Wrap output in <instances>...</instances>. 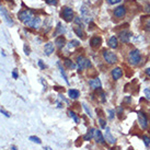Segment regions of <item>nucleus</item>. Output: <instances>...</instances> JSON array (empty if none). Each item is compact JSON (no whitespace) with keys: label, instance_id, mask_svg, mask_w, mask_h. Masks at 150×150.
<instances>
[{"label":"nucleus","instance_id":"4be33fe9","mask_svg":"<svg viewBox=\"0 0 150 150\" xmlns=\"http://www.w3.org/2000/svg\"><path fill=\"white\" fill-rule=\"evenodd\" d=\"M58 67H59V70H60V75L63 76V78H64V80L66 81V83H67V85H69V80H68V78H67V76H66V74H65V71H64V69L61 68L60 63H58Z\"/></svg>","mask_w":150,"mask_h":150},{"label":"nucleus","instance_id":"6ab92c4d","mask_svg":"<svg viewBox=\"0 0 150 150\" xmlns=\"http://www.w3.org/2000/svg\"><path fill=\"white\" fill-rule=\"evenodd\" d=\"M68 95H69V98L70 99H77L80 95V93H79V91H78V90L70 89L69 91H68Z\"/></svg>","mask_w":150,"mask_h":150},{"label":"nucleus","instance_id":"20e7f679","mask_svg":"<svg viewBox=\"0 0 150 150\" xmlns=\"http://www.w3.org/2000/svg\"><path fill=\"white\" fill-rule=\"evenodd\" d=\"M103 57L105 61L110 64V65H113L115 63H117V56L114 54V53L110 52V51H104L103 52Z\"/></svg>","mask_w":150,"mask_h":150},{"label":"nucleus","instance_id":"bb28decb","mask_svg":"<svg viewBox=\"0 0 150 150\" xmlns=\"http://www.w3.org/2000/svg\"><path fill=\"white\" fill-rule=\"evenodd\" d=\"M28 139H30L31 141H33V142H36V144H41V142H42V140L36 136H31Z\"/></svg>","mask_w":150,"mask_h":150},{"label":"nucleus","instance_id":"9b49d317","mask_svg":"<svg viewBox=\"0 0 150 150\" xmlns=\"http://www.w3.org/2000/svg\"><path fill=\"white\" fill-rule=\"evenodd\" d=\"M125 13H126V9H125L124 6H121V7H118L114 10V15L116 18H123L125 15Z\"/></svg>","mask_w":150,"mask_h":150},{"label":"nucleus","instance_id":"f257e3e1","mask_svg":"<svg viewBox=\"0 0 150 150\" xmlns=\"http://www.w3.org/2000/svg\"><path fill=\"white\" fill-rule=\"evenodd\" d=\"M18 18H19L20 21H22L25 25H28V22L31 21V20L34 18V14L31 10H22V11H20L19 13H18Z\"/></svg>","mask_w":150,"mask_h":150},{"label":"nucleus","instance_id":"b1692460","mask_svg":"<svg viewBox=\"0 0 150 150\" xmlns=\"http://www.w3.org/2000/svg\"><path fill=\"white\" fill-rule=\"evenodd\" d=\"M68 114H69V116H70V117L72 118L74 121H75V123H77V124H78V123L80 122V121H79V117L77 116V114H76L75 112H72V111H69V112H68Z\"/></svg>","mask_w":150,"mask_h":150},{"label":"nucleus","instance_id":"1a4fd4ad","mask_svg":"<svg viewBox=\"0 0 150 150\" xmlns=\"http://www.w3.org/2000/svg\"><path fill=\"white\" fill-rule=\"evenodd\" d=\"M101 44H102V38H100V36H93V38L90 40V45H91V47H93V48L100 47Z\"/></svg>","mask_w":150,"mask_h":150},{"label":"nucleus","instance_id":"473e14b6","mask_svg":"<svg viewBox=\"0 0 150 150\" xmlns=\"http://www.w3.org/2000/svg\"><path fill=\"white\" fill-rule=\"evenodd\" d=\"M99 122H100V125H101L102 128H106V124H105V121H104V119L100 118V119H99Z\"/></svg>","mask_w":150,"mask_h":150},{"label":"nucleus","instance_id":"5701e85b","mask_svg":"<svg viewBox=\"0 0 150 150\" xmlns=\"http://www.w3.org/2000/svg\"><path fill=\"white\" fill-rule=\"evenodd\" d=\"M64 33H65V28L61 26V23H58L57 24V30H56V32H55V34H60V35H63Z\"/></svg>","mask_w":150,"mask_h":150},{"label":"nucleus","instance_id":"c9c22d12","mask_svg":"<svg viewBox=\"0 0 150 150\" xmlns=\"http://www.w3.org/2000/svg\"><path fill=\"white\" fill-rule=\"evenodd\" d=\"M122 0H108V2L110 5H115V3H118V2H121Z\"/></svg>","mask_w":150,"mask_h":150},{"label":"nucleus","instance_id":"e433bc0d","mask_svg":"<svg viewBox=\"0 0 150 150\" xmlns=\"http://www.w3.org/2000/svg\"><path fill=\"white\" fill-rule=\"evenodd\" d=\"M75 22L77 24H79L80 26H82V22H81V19H80L79 17H77V18H76V19H75Z\"/></svg>","mask_w":150,"mask_h":150},{"label":"nucleus","instance_id":"4468645a","mask_svg":"<svg viewBox=\"0 0 150 150\" xmlns=\"http://www.w3.org/2000/svg\"><path fill=\"white\" fill-rule=\"evenodd\" d=\"M123 76V70L119 67H116L112 70V77L114 80H118Z\"/></svg>","mask_w":150,"mask_h":150},{"label":"nucleus","instance_id":"2eb2a0df","mask_svg":"<svg viewBox=\"0 0 150 150\" xmlns=\"http://www.w3.org/2000/svg\"><path fill=\"white\" fill-rule=\"evenodd\" d=\"M105 139L108 140V144H111V145H113V144H115V138L112 136V134H111V131H110V128L108 127H106V131H105Z\"/></svg>","mask_w":150,"mask_h":150},{"label":"nucleus","instance_id":"f3484780","mask_svg":"<svg viewBox=\"0 0 150 150\" xmlns=\"http://www.w3.org/2000/svg\"><path fill=\"white\" fill-rule=\"evenodd\" d=\"M55 44L57 45L58 48H63V47L66 45V38L61 35V36H58L56 38V41H55Z\"/></svg>","mask_w":150,"mask_h":150},{"label":"nucleus","instance_id":"37998d69","mask_svg":"<svg viewBox=\"0 0 150 150\" xmlns=\"http://www.w3.org/2000/svg\"><path fill=\"white\" fill-rule=\"evenodd\" d=\"M11 150H18V149H17L15 146H11Z\"/></svg>","mask_w":150,"mask_h":150},{"label":"nucleus","instance_id":"7ed1b4c3","mask_svg":"<svg viewBox=\"0 0 150 150\" xmlns=\"http://www.w3.org/2000/svg\"><path fill=\"white\" fill-rule=\"evenodd\" d=\"M77 66H78V69H79V70H83L85 68H89L90 66H91V63H90L89 59H87L85 57L79 56L77 58Z\"/></svg>","mask_w":150,"mask_h":150},{"label":"nucleus","instance_id":"c85d7f7f","mask_svg":"<svg viewBox=\"0 0 150 150\" xmlns=\"http://www.w3.org/2000/svg\"><path fill=\"white\" fill-rule=\"evenodd\" d=\"M82 105H83V108H85V112L88 113V115H89L90 117H92V114H91V111H90V108H88V106H87V105H85V103L82 104Z\"/></svg>","mask_w":150,"mask_h":150},{"label":"nucleus","instance_id":"c03bdc74","mask_svg":"<svg viewBox=\"0 0 150 150\" xmlns=\"http://www.w3.org/2000/svg\"><path fill=\"white\" fill-rule=\"evenodd\" d=\"M6 1H11V0H6Z\"/></svg>","mask_w":150,"mask_h":150},{"label":"nucleus","instance_id":"79ce46f5","mask_svg":"<svg viewBox=\"0 0 150 150\" xmlns=\"http://www.w3.org/2000/svg\"><path fill=\"white\" fill-rule=\"evenodd\" d=\"M125 102H127V103H128V102H131V98H129V97H127V98L125 99Z\"/></svg>","mask_w":150,"mask_h":150},{"label":"nucleus","instance_id":"0eeeda50","mask_svg":"<svg viewBox=\"0 0 150 150\" xmlns=\"http://www.w3.org/2000/svg\"><path fill=\"white\" fill-rule=\"evenodd\" d=\"M138 121H139V124L142 129H146L147 126H148V118L146 116L145 113L142 112H138Z\"/></svg>","mask_w":150,"mask_h":150},{"label":"nucleus","instance_id":"f8f14e48","mask_svg":"<svg viewBox=\"0 0 150 150\" xmlns=\"http://www.w3.org/2000/svg\"><path fill=\"white\" fill-rule=\"evenodd\" d=\"M131 34L128 31H122L119 33V38L123 43H128L129 42V38H131Z\"/></svg>","mask_w":150,"mask_h":150},{"label":"nucleus","instance_id":"7c9ffc66","mask_svg":"<svg viewBox=\"0 0 150 150\" xmlns=\"http://www.w3.org/2000/svg\"><path fill=\"white\" fill-rule=\"evenodd\" d=\"M142 138H144V141H145L146 146L148 147V146L150 145V138H149V137H148V136H144V137H142Z\"/></svg>","mask_w":150,"mask_h":150},{"label":"nucleus","instance_id":"412c9836","mask_svg":"<svg viewBox=\"0 0 150 150\" xmlns=\"http://www.w3.org/2000/svg\"><path fill=\"white\" fill-rule=\"evenodd\" d=\"M142 25H144L145 30L150 32V18H145V19L142 20Z\"/></svg>","mask_w":150,"mask_h":150},{"label":"nucleus","instance_id":"f03ea898","mask_svg":"<svg viewBox=\"0 0 150 150\" xmlns=\"http://www.w3.org/2000/svg\"><path fill=\"white\" fill-rule=\"evenodd\" d=\"M141 60V55L139 51H137V49H134V51H131L129 53V55H128V61H129V64L133 66H137Z\"/></svg>","mask_w":150,"mask_h":150},{"label":"nucleus","instance_id":"72a5a7b5","mask_svg":"<svg viewBox=\"0 0 150 150\" xmlns=\"http://www.w3.org/2000/svg\"><path fill=\"white\" fill-rule=\"evenodd\" d=\"M144 93H145L146 98L148 99V100H150V90L149 89H145V90H144Z\"/></svg>","mask_w":150,"mask_h":150},{"label":"nucleus","instance_id":"58836bf2","mask_svg":"<svg viewBox=\"0 0 150 150\" xmlns=\"http://www.w3.org/2000/svg\"><path fill=\"white\" fill-rule=\"evenodd\" d=\"M24 52H25V54H26V55H28V54H30V48H28V47H26V45H24Z\"/></svg>","mask_w":150,"mask_h":150},{"label":"nucleus","instance_id":"ddd939ff","mask_svg":"<svg viewBox=\"0 0 150 150\" xmlns=\"http://www.w3.org/2000/svg\"><path fill=\"white\" fill-rule=\"evenodd\" d=\"M54 49H55V47L53 45V43H47V44H45V47H44V54L46 56H49L54 53Z\"/></svg>","mask_w":150,"mask_h":150},{"label":"nucleus","instance_id":"a19ab883","mask_svg":"<svg viewBox=\"0 0 150 150\" xmlns=\"http://www.w3.org/2000/svg\"><path fill=\"white\" fill-rule=\"evenodd\" d=\"M146 75L150 78V68H147V69H146Z\"/></svg>","mask_w":150,"mask_h":150},{"label":"nucleus","instance_id":"a211bd4d","mask_svg":"<svg viewBox=\"0 0 150 150\" xmlns=\"http://www.w3.org/2000/svg\"><path fill=\"white\" fill-rule=\"evenodd\" d=\"M108 46L111 47V48H116L118 46L117 38H115V36H112V38L108 40Z\"/></svg>","mask_w":150,"mask_h":150},{"label":"nucleus","instance_id":"423d86ee","mask_svg":"<svg viewBox=\"0 0 150 150\" xmlns=\"http://www.w3.org/2000/svg\"><path fill=\"white\" fill-rule=\"evenodd\" d=\"M61 17L67 21V22H70L71 20L74 19V11L69 7H65L63 11H61Z\"/></svg>","mask_w":150,"mask_h":150},{"label":"nucleus","instance_id":"c756f323","mask_svg":"<svg viewBox=\"0 0 150 150\" xmlns=\"http://www.w3.org/2000/svg\"><path fill=\"white\" fill-rule=\"evenodd\" d=\"M0 113H1V114H3L6 117H10V113L7 112V111L3 110V108H0Z\"/></svg>","mask_w":150,"mask_h":150},{"label":"nucleus","instance_id":"4c0bfd02","mask_svg":"<svg viewBox=\"0 0 150 150\" xmlns=\"http://www.w3.org/2000/svg\"><path fill=\"white\" fill-rule=\"evenodd\" d=\"M38 66L41 67V69H45V65L43 64V61H42V60H38Z\"/></svg>","mask_w":150,"mask_h":150},{"label":"nucleus","instance_id":"9d476101","mask_svg":"<svg viewBox=\"0 0 150 150\" xmlns=\"http://www.w3.org/2000/svg\"><path fill=\"white\" fill-rule=\"evenodd\" d=\"M89 85H90V87H91L92 89H94V90L101 89V87H102L101 80L99 79V78H95V79L90 80V81H89Z\"/></svg>","mask_w":150,"mask_h":150},{"label":"nucleus","instance_id":"a878e982","mask_svg":"<svg viewBox=\"0 0 150 150\" xmlns=\"http://www.w3.org/2000/svg\"><path fill=\"white\" fill-rule=\"evenodd\" d=\"M79 28H80V26H79ZM75 28V32H76V34H77V35L79 36V38H82L85 34H83V32H82V30H81V28Z\"/></svg>","mask_w":150,"mask_h":150},{"label":"nucleus","instance_id":"2f4dec72","mask_svg":"<svg viewBox=\"0 0 150 150\" xmlns=\"http://www.w3.org/2000/svg\"><path fill=\"white\" fill-rule=\"evenodd\" d=\"M45 2L51 6H55L57 3V0H45Z\"/></svg>","mask_w":150,"mask_h":150},{"label":"nucleus","instance_id":"aec40b11","mask_svg":"<svg viewBox=\"0 0 150 150\" xmlns=\"http://www.w3.org/2000/svg\"><path fill=\"white\" fill-rule=\"evenodd\" d=\"M94 133H95V131H94L93 128H90V131L85 134V136H83V139H85V140H90V139L93 137Z\"/></svg>","mask_w":150,"mask_h":150},{"label":"nucleus","instance_id":"39448f33","mask_svg":"<svg viewBox=\"0 0 150 150\" xmlns=\"http://www.w3.org/2000/svg\"><path fill=\"white\" fill-rule=\"evenodd\" d=\"M0 13H1V15H2V18H3L6 23L8 24V25H10V26H12V25H13L14 24L13 20L11 19V17H10L8 10L6 9V8H3L2 6H0Z\"/></svg>","mask_w":150,"mask_h":150},{"label":"nucleus","instance_id":"393cba45","mask_svg":"<svg viewBox=\"0 0 150 150\" xmlns=\"http://www.w3.org/2000/svg\"><path fill=\"white\" fill-rule=\"evenodd\" d=\"M65 66L67 67V68H70V69H71V68H72V69L76 68V65L70 60V59H66V60H65Z\"/></svg>","mask_w":150,"mask_h":150},{"label":"nucleus","instance_id":"cd10ccee","mask_svg":"<svg viewBox=\"0 0 150 150\" xmlns=\"http://www.w3.org/2000/svg\"><path fill=\"white\" fill-rule=\"evenodd\" d=\"M68 46H69V48H74V47L79 46V42H78V41H71Z\"/></svg>","mask_w":150,"mask_h":150},{"label":"nucleus","instance_id":"ea45409f","mask_svg":"<svg viewBox=\"0 0 150 150\" xmlns=\"http://www.w3.org/2000/svg\"><path fill=\"white\" fill-rule=\"evenodd\" d=\"M108 113H110V118L112 119V118L114 117V111H112V110H111V111H108Z\"/></svg>","mask_w":150,"mask_h":150},{"label":"nucleus","instance_id":"f704fd0d","mask_svg":"<svg viewBox=\"0 0 150 150\" xmlns=\"http://www.w3.org/2000/svg\"><path fill=\"white\" fill-rule=\"evenodd\" d=\"M12 77H13V79H18V78H19V75H18L17 69H14V70L12 71Z\"/></svg>","mask_w":150,"mask_h":150},{"label":"nucleus","instance_id":"dca6fc26","mask_svg":"<svg viewBox=\"0 0 150 150\" xmlns=\"http://www.w3.org/2000/svg\"><path fill=\"white\" fill-rule=\"evenodd\" d=\"M94 135H95V140H97V142L98 144H104L105 142V139H104L103 135H102V133H101V131H95V133H94Z\"/></svg>","mask_w":150,"mask_h":150},{"label":"nucleus","instance_id":"6e6552de","mask_svg":"<svg viewBox=\"0 0 150 150\" xmlns=\"http://www.w3.org/2000/svg\"><path fill=\"white\" fill-rule=\"evenodd\" d=\"M41 23H42L41 18H40V17H34V18L28 22V26H30V28H40Z\"/></svg>","mask_w":150,"mask_h":150}]
</instances>
